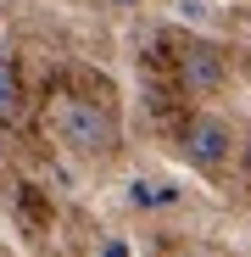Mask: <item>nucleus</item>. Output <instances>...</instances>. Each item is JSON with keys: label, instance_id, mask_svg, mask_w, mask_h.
<instances>
[{"label": "nucleus", "instance_id": "nucleus-1", "mask_svg": "<svg viewBox=\"0 0 251 257\" xmlns=\"http://www.w3.org/2000/svg\"><path fill=\"white\" fill-rule=\"evenodd\" d=\"M51 135L73 151V157H106L117 146V123L106 106L95 101H78V95H62L51 106Z\"/></svg>", "mask_w": 251, "mask_h": 257}, {"label": "nucleus", "instance_id": "nucleus-2", "mask_svg": "<svg viewBox=\"0 0 251 257\" xmlns=\"http://www.w3.org/2000/svg\"><path fill=\"white\" fill-rule=\"evenodd\" d=\"M179 151L195 174H223L229 157H234V123L218 117V112H195L184 128H179Z\"/></svg>", "mask_w": 251, "mask_h": 257}, {"label": "nucleus", "instance_id": "nucleus-3", "mask_svg": "<svg viewBox=\"0 0 251 257\" xmlns=\"http://www.w3.org/2000/svg\"><path fill=\"white\" fill-rule=\"evenodd\" d=\"M179 84H184L195 101L218 95L223 84H229V62H223V51H218V45H184V56H179Z\"/></svg>", "mask_w": 251, "mask_h": 257}, {"label": "nucleus", "instance_id": "nucleus-4", "mask_svg": "<svg viewBox=\"0 0 251 257\" xmlns=\"http://www.w3.org/2000/svg\"><path fill=\"white\" fill-rule=\"evenodd\" d=\"M17 106H23V84H17V67H12V56H0V128H6V123L17 117Z\"/></svg>", "mask_w": 251, "mask_h": 257}, {"label": "nucleus", "instance_id": "nucleus-5", "mask_svg": "<svg viewBox=\"0 0 251 257\" xmlns=\"http://www.w3.org/2000/svg\"><path fill=\"white\" fill-rule=\"evenodd\" d=\"M106 6H117V12H134V6H140V0H106Z\"/></svg>", "mask_w": 251, "mask_h": 257}, {"label": "nucleus", "instance_id": "nucleus-6", "mask_svg": "<svg viewBox=\"0 0 251 257\" xmlns=\"http://www.w3.org/2000/svg\"><path fill=\"white\" fill-rule=\"evenodd\" d=\"M179 257H206V251H179Z\"/></svg>", "mask_w": 251, "mask_h": 257}]
</instances>
